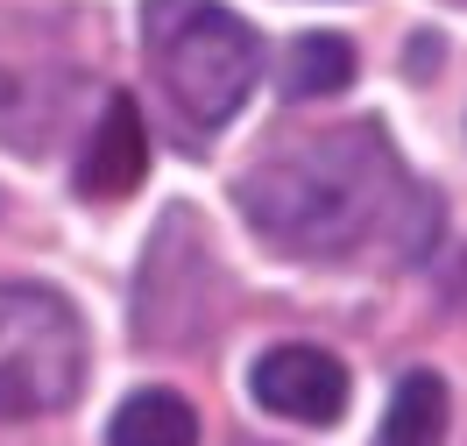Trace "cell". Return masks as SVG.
I'll list each match as a JSON object with an SVG mask.
<instances>
[{
    "label": "cell",
    "instance_id": "cell-6",
    "mask_svg": "<svg viewBox=\"0 0 467 446\" xmlns=\"http://www.w3.org/2000/svg\"><path fill=\"white\" fill-rule=\"evenodd\" d=\"M142 171H149L142 107H135L128 92H114V99L99 107V120H92V135H86V156H78V192H86V199H128V192L142 184Z\"/></svg>",
    "mask_w": 467,
    "mask_h": 446
},
{
    "label": "cell",
    "instance_id": "cell-4",
    "mask_svg": "<svg viewBox=\"0 0 467 446\" xmlns=\"http://www.w3.org/2000/svg\"><path fill=\"white\" fill-rule=\"evenodd\" d=\"M213 297H220V263H213V241H205L199 213L171 206L156 220V234L142 248L135 269V340L163 347V355H192L213 333Z\"/></svg>",
    "mask_w": 467,
    "mask_h": 446
},
{
    "label": "cell",
    "instance_id": "cell-9",
    "mask_svg": "<svg viewBox=\"0 0 467 446\" xmlns=\"http://www.w3.org/2000/svg\"><path fill=\"white\" fill-rule=\"evenodd\" d=\"M354 86V43L348 36H297L291 43V57H284V92L291 99H333V92H348Z\"/></svg>",
    "mask_w": 467,
    "mask_h": 446
},
{
    "label": "cell",
    "instance_id": "cell-5",
    "mask_svg": "<svg viewBox=\"0 0 467 446\" xmlns=\"http://www.w3.org/2000/svg\"><path fill=\"white\" fill-rule=\"evenodd\" d=\"M255 404L276 418H291V425H333V418L348 411V368L326 355V347H269L255 361Z\"/></svg>",
    "mask_w": 467,
    "mask_h": 446
},
{
    "label": "cell",
    "instance_id": "cell-2",
    "mask_svg": "<svg viewBox=\"0 0 467 446\" xmlns=\"http://www.w3.org/2000/svg\"><path fill=\"white\" fill-rule=\"evenodd\" d=\"M142 50L192 128H227L263 78V36L220 0H142Z\"/></svg>",
    "mask_w": 467,
    "mask_h": 446
},
{
    "label": "cell",
    "instance_id": "cell-1",
    "mask_svg": "<svg viewBox=\"0 0 467 446\" xmlns=\"http://www.w3.org/2000/svg\"><path fill=\"white\" fill-rule=\"evenodd\" d=\"M234 206L276 255L297 263H348L368 248L418 255L432 234V199L410 184L376 120H348L333 135L291 142L234 178Z\"/></svg>",
    "mask_w": 467,
    "mask_h": 446
},
{
    "label": "cell",
    "instance_id": "cell-8",
    "mask_svg": "<svg viewBox=\"0 0 467 446\" xmlns=\"http://www.w3.org/2000/svg\"><path fill=\"white\" fill-rule=\"evenodd\" d=\"M439 440H446V383L432 368H410L404 383L389 389L376 446H439Z\"/></svg>",
    "mask_w": 467,
    "mask_h": 446
},
{
    "label": "cell",
    "instance_id": "cell-3",
    "mask_svg": "<svg viewBox=\"0 0 467 446\" xmlns=\"http://www.w3.org/2000/svg\"><path fill=\"white\" fill-rule=\"evenodd\" d=\"M86 383V327L43 284H0V425L64 411Z\"/></svg>",
    "mask_w": 467,
    "mask_h": 446
},
{
    "label": "cell",
    "instance_id": "cell-7",
    "mask_svg": "<svg viewBox=\"0 0 467 446\" xmlns=\"http://www.w3.org/2000/svg\"><path fill=\"white\" fill-rule=\"evenodd\" d=\"M107 446H199V411L177 389H135L107 418Z\"/></svg>",
    "mask_w": 467,
    "mask_h": 446
}]
</instances>
